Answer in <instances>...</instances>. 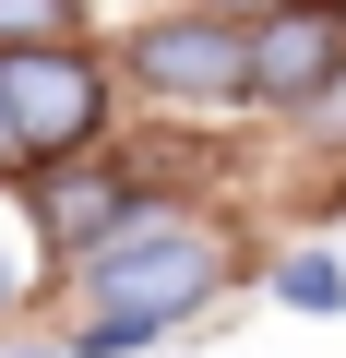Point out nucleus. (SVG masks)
I'll use <instances>...</instances> for the list:
<instances>
[{"label":"nucleus","instance_id":"f257e3e1","mask_svg":"<svg viewBox=\"0 0 346 358\" xmlns=\"http://www.w3.org/2000/svg\"><path fill=\"white\" fill-rule=\"evenodd\" d=\"M263 251L215 215V203H143L120 239H96L84 263H72V358H155L180 322H203L239 275H251Z\"/></svg>","mask_w":346,"mask_h":358},{"label":"nucleus","instance_id":"f03ea898","mask_svg":"<svg viewBox=\"0 0 346 358\" xmlns=\"http://www.w3.org/2000/svg\"><path fill=\"white\" fill-rule=\"evenodd\" d=\"M108 72L131 84V108H155V120H251V24H227V13H143L120 48H108Z\"/></svg>","mask_w":346,"mask_h":358},{"label":"nucleus","instance_id":"7ed1b4c3","mask_svg":"<svg viewBox=\"0 0 346 358\" xmlns=\"http://www.w3.org/2000/svg\"><path fill=\"white\" fill-rule=\"evenodd\" d=\"M0 120H13L24 167H60V155H96L120 131V72L96 36H60V48H0Z\"/></svg>","mask_w":346,"mask_h":358},{"label":"nucleus","instance_id":"20e7f679","mask_svg":"<svg viewBox=\"0 0 346 358\" xmlns=\"http://www.w3.org/2000/svg\"><path fill=\"white\" fill-rule=\"evenodd\" d=\"M143 203H180V192H143L120 143H96V155H60V167H24V227H36V251H48L60 275H72L96 239H120Z\"/></svg>","mask_w":346,"mask_h":358},{"label":"nucleus","instance_id":"39448f33","mask_svg":"<svg viewBox=\"0 0 346 358\" xmlns=\"http://www.w3.org/2000/svg\"><path fill=\"white\" fill-rule=\"evenodd\" d=\"M346 72V0H275L251 13V120H298Z\"/></svg>","mask_w":346,"mask_h":358},{"label":"nucleus","instance_id":"423d86ee","mask_svg":"<svg viewBox=\"0 0 346 358\" xmlns=\"http://www.w3.org/2000/svg\"><path fill=\"white\" fill-rule=\"evenodd\" d=\"M263 299H275V310H298V322H334V310H346V263H334L322 239H298V251H275V263H263Z\"/></svg>","mask_w":346,"mask_h":358},{"label":"nucleus","instance_id":"0eeeda50","mask_svg":"<svg viewBox=\"0 0 346 358\" xmlns=\"http://www.w3.org/2000/svg\"><path fill=\"white\" fill-rule=\"evenodd\" d=\"M84 36V0H0V48H60Z\"/></svg>","mask_w":346,"mask_h":358},{"label":"nucleus","instance_id":"6e6552de","mask_svg":"<svg viewBox=\"0 0 346 358\" xmlns=\"http://www.w3.org/2000/svg\"><path fill=\"white\" fill-rule=\"evenodd\" d=\"M13 310H24V263L0 251V322H13Z\"/></svg>","mask_w":346,"mask_h":358},{"label":"nucleus","instance_id":"1a4fd4ad","mask_svg":"<svg viewBox=\"0 0 346 358\" xmlns=\"http://www.w3.org/2000/svg\"><path fill=\"white\" fill-rule=\"evenodd\" d=\"M13 179H24V143H13V120H0V192H13Z\"/></svg>","mask_w":346,"mask_h":358},{"label":"nucleus","instance_id":"9d476101","mask_svg":"<svg viewBox=\"0 0 346 358\" xmlns=\"http://www.w3.org/2000/svg\"><path fill=\"white\" fill-rule=\"evenodd\" d=\"M203 13H227V24H251V13H275V0H203Z\"/></svg>","mask_w":346,"mask_h":358},{"label":"nucleus","instance_id":"9b49d317","mask_svg":"<svg viewBox=\"0 0 346 358\" xmlns=\"http://www.w3.org/2000/svg\"><path fill=\"white\" fill-rule=\"evenodd\" d=\"M0 358H72V346H0Z\"/></svg>","mask_w":346,"mask_h":358}]
</instances>
